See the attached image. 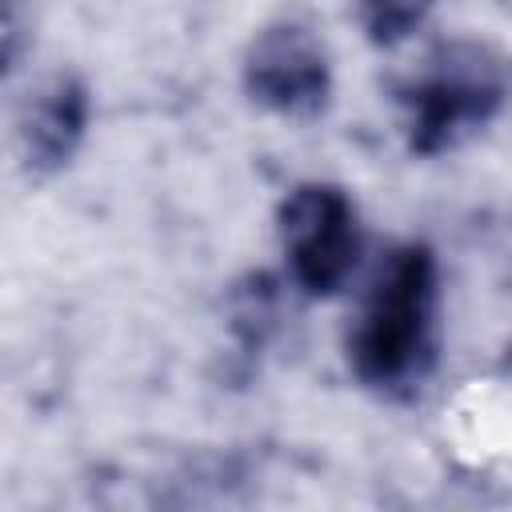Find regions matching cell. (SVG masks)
<instances>
[{"instance_id":"6da1fadb","label":"cell","mask_w":512,"mask_h":512,"mask_svg":"<svg viewBox=\"0 0 512 512\" xmlns=\"http://www.w3.org/2000/svg\"><path fill=\"white\" fill-rule=\"evenodd\" d=\"M436 300V256L424 244H400L380 260L348 332V364L360 384L396 392L432 368Z\"/></svg>"},{"instance_id":"7a4b0ae2","label":"cell","mask_w":512,"mask_h":512,"mask_svg":"<svg viewBox=\"0 0 512 512\" xmlns=\"http://www.w3.org/2000/svg\"><path fill=\"white\" fill-rule=\"evenodd\" d=\"M404 104L412 148L440 152L456 144L460 132L496 116L504 104V68L476 44H452L404 92Z\"/></svg>"},{"instance_id":"3957f363","label":"cell","mask_w":512,"mask_h":512,"mask_svg":"<svg viewBox=\"0 0 512 512\" xmlns=\"http://www.w3.org/2000/svg\"><path fill=\"white\" fill-rule=\"evenodd\" d=\"M356 204L336 184H300L280 204V248L292 280L308 296H332L344 288L360 260Z\"/></svg>"},{"instance_id":"277c9868","label":"cell","mask_w":512,"mask_h":512,"mask_svg":"<svg viewBox=\"0 0 512 512\" xmlns=\"http://www.w3.org/2000/svg\"><path fill=\"white\" fill-rule=\"evenodd\" d=\"M244 84L252 100L284 116H312L328 96V60L320 40L300 24L264 28L252 40Z\"/></svg>"},{"instance_id":"5b68a950","label":"cell","mask_w":512,"mask_h":512,"mask_svg":"<svg viewBox=\"0 0 512 512\" xmlns=\"http://www.w3.org/2000/svg\"><path fill=\"white\" fill-rule=\"evenodd\" d=\"M84 124H88V92L80 80L72 76H56L48 80L24 108V124H20V136H24V156L32 168H60L80 136H84Z\"/></svg>"},{"instance_id":"8992f818","label":"cell","mask_w":512,"mask_h":512,"mask_svg":"<svg viewBox=\"0 0 512 512\" xmlns=\"http://www.w3.org/2000/svg\"><path fill=\"white\" fill-rule=\"evenodd\" d=\"M428 4L432 0H364V24H368L372 40L392 44V40L408 36L412 24H420Z\"/></svg>"}]
</instances>
